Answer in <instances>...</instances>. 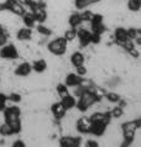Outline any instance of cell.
<instances>
[{"label":"cell","instance_id":"cell-13","mask_svg":"<svg viewBox=\"0 0 141 147\" xmlns=\"http://www.w3.org/2000/svg\"><path fill=\"white\" fill-rule=\"evenodd\" d=\"M12 73H14L15 77L21 78V79H25V78H27V77H30L31 73H32L31 62H27V61H22V62H20L18 66L14 67Z\"/></svg>","mask_w":141,"mask_h":147},{"label":"cell","instance_id":"cell-10","mask_svg":"<svg viewBox=\"0 0 141 147\" xmlns=\"http://www.w3.org/2000/svg\"><path fill=\"white\" fill-rule=\"evenodd\" d=\"M34 35H35V31L34 28H30V27H26V26H20L15 30V38L18 42L20 43H28L34 40Z\"/></svg>","mask_w":141,"mask_h":147},{"label":"cell","instance_id":"cell-5","mask_svg":"<svg viewBox=\"0 0 141 147\" xmlns=\"http://www.w3.org/2000/svg\"><path fill=\"white\" fill-rule=\"evenodd\" d=\"M20 51L19 47L15 43L7 42L6 45L0 47V59L5 62H14L20 58Z\"/></svg>","mask_w":141,"mask_h":147},{"label":"cell","instance_id":"cell-16","mask_svg":"<svg viewBox=\"0 0 141 147\" xmlns=\"http://www.w3.org/2000/svg\"><path fill=\"white\" fill-rule=\"evenodd\" d=\"M68 61H69V64H70V66H72L73 68H77V67H79V66H83V64H85L87 57H85V55L83 53L82 51L76 50V51H72V52H70Z\"/></svg>","mask_w":141,"mask_h":147},{"label":"cell","instance_id":"cell-40","mask_svg":"<svg viewBox=\"0 0 141 147\" xmlns=\"http://www.w3.org/2000/svg\"><path fill=\"white\" fill-rule=\"evenodd\" d=\"M0 83H1V76H0Z\"/></svg>","mask_w":141,"mask_h":147},{"label":"cell","instance_id":"cell-18","mask_svg":"<svg viewBox=\"0 0 141 147\" xmlns=\"http://www.w3.org/2000/svg\"><path fill=\"white\" fill-rule=\"evenodd\" d=\"M83 20L81 18V13L78 10L76 11H73V13H70L68 15V18H67V25L69 27H74V28H78L79 26L83 25Z\"/></svg>","mask_w":141,"mask_h":147},{"label":"cell","instance_id":"cell-31","mask_svg":"<svg viewBox=\"0 0 141 147\" xmlns=\"http://www.w3.org/2000/svg\"><path fill=\"white\" fill-rule=\"evenodd\" d=\"M7 99L12 104H20L22 101V95L18 92H11L7 94Z\"/></svg>","mask_w":141,"mask_h":147},{"label":"cell","instance_id":"cell-24","mask_svg":"<svg viewBox=\"0 0 141 147\" xmlns=\"http://www.w3.org/2000/svg\"><path fill=\"white\" fill-rule=\"evenodd\" d=\"M10 40V31L7 30V27L4 24L0 22V47L4 46L9 42Z\"/></svg>","mask_w":141,"mask_h":147},{"label":"cell","instance_id":"cell-25","mask_svg":"<svg viewBox=\"0 0 141 147\" xmlns=\"http://www.w3.org/2000/svg\"><path fill=\"white\" fill-rule=\"evenodd\" d=\"M63 37L68 41V43H73L77 40V28L74 27H67L66 30H63Z\"/></svg>","mask_w":141,"mask_h":147},{"label":"cell","instance_id":"cell-21","mask_svg":"<svg viewBox=\"0 0 141 147\" xmlns=\"http://www.w3.org/2000/svg\"><path fill=\"white\" fill-rule=\"evenodd\" d=\"M20 19H21V24L24 26H26V27L35 28V26L37 25V21L35 19V16H34V14H32L30 10H28V11L26 10V13H25Z\"/></svg>","mask_w":141,"mask_h":147},{"label":"cell","instance_id":"cell-33","mask_svg":"<svg viewBox=\"0 0 141 147\" xmlns=\"http://www.w3.org/2000/svg\"><path fill=\"white\" fill-rule=\"evenodd\" d=\"M83 145L87 146V147H99L100 146V142H99L95 137H93V138H88V140L83 141Z\"/></svg>","mask_w":141,"mask_h":147},{"label":"cell","instance_id":"cell-8","mask_svg":"<svg viewBox=\"0 0 141 147\" xmlns=\"http://www.w3.org/2000/svg\"><path fill=\"white\" fill-rule=\"evenodd\" d=\"M90 125H92V121H90L89 116L81 114L74 121V131L81 136H88L90 132Z\"/></svg>","mask_w":141,"mask_h":147},{"label":"cell","instance_id":"cell-35","mask_svg":"<svg viewBox=\"0 0 141 147\" xmlns=\"http://www.w3.org/2000/svg\"><path fill=\"white\" fill-rule=\"evenodd\" d=\"M90 42H92V45H94V46H98V45H100L103 42V36L92 32V38H90Z\"/></svg>","mask_w":141,"mask_h":147},{"label":"cell","instance_id":"cell-20","mask_svg":"<svg viewBox=\"0 0 141 147\" xmlns=\"http://www.w3.org/2000/svg\"><path fill=\"white\" fill-rule=\"evenodd\" d=\"M35 31H36V34L39 36H41L42 38L51 37V36L53 35L52 27L46 25V22H45V24H37V25L35 26Z\"/></svg>","mask_w":141,"mask_h":147},{"label":"cell","instance_id":"cell-15","mask_svg":"<svg viewBox=\"0 0 141 147\" xmlns=\"http://www.w3.org/2000/svg\"><path fill=\"white\" fill-rule=\"evenodd\" d=\"M111 37H113V43L115 45V46L123 43L124 41H126V40H130L129 37H127L126 27H124V26H115L113 32H111Z\"/></svg>","mask_w":141,"mask_h":147},{"label":"cell","instance_id":"cell-27","mask_svg":"<svg viewBox=\"0 0 141 147\" xmlns=\"http://www.w3.org/2000/svg\"><path fill=\"white\" fill-rule=\"evenodd\" d=\"M126 9L130 13L138 14L141 10V4L139 0H126Z\"/></svg>","mask_w":141,"mask_h":147},{"label":"cell","instance_id":"cell-39","mask_svg":"<svg viewBox=\"0 0 141 147\" xmlns=\"http://www.w3.org/2000/svg\"><path fill=\"white\" fill-rule=\"evenodd\" d=\"M136 28H138V35L141 36V26L140 27H136Z\"/></svg>","mask_w":141,"mask_h":147},{"label":"cell","instance_id":"cell-30","mask_svg":"<svg viewBox=\"0 0 141 147\" xmlns=\"http://www.w3.org/2000/svg\"><path fill=\"white\" fill-rule=\"evenodd\" d=\"M79 13H81V18H82V20H83V22L84 24H89L90 20H92L93 16H94V11L89 10L88 7L84 9V10H82V11H79Z\"/></svg>","mask_w":141,"mask_h":147},{"label":"cell","instance_id":"cell-19","mask_svg":"<svg viewBox=\"0 0 141 147\" xmlns=\"http://www.w3.org/2000/svg\"><path fill=\"white\" fill-rule=\"evenodd\" d=\"M60 101L62 103V105L66 108L69 111V110H74L76 109V105H77V98L73 95L72 93L67 94V95L60 98Z\"/></svg>","mask_w":141,"mask_h":147},{"label":"cell","instance_id":"cell-36","mask_svg":"<svg viewBox=\"0 0 141 147\" xmlns=\"http://www.w3.org/2000/svg\"><path fill=\"white\" fill-rule=\"evenodd\" d=\"M76 73L78 76H81V77H87V76H88V67H87L85 64L77 67L76 68Z\"/></svg>","mask_w":141,"mask_h":147},{"label":"cell","instance_id":"cell-7","mask_svg":"<svg viewBox=\"0 0 141 147\" xmlns=\"http://www.w3.org/2000/svg\"><path fill=\"white\" fill-rule=\"evenodd\" d=\"M89 28L90 31L98 35H105L108 31V26L105 25V18L104 15L100 13H94L93 19L89 22Z\"/></svg>","mask_w":141,"mask_h":147},{"label":"cell","instance_id":"cell-22","mask_svg":"<svg viewBox=\"0 0 141 147\" xmlns=\"http://www.w3.org/2000/svg\"><path fill=\"white\" fill-rule=\"evenodd\" d=\"M120 99H121V95L118 93V92H115V90H110V92H105L104 94V96H103V100H105L108 104H110V105H115V104H118Z\"/></svg>","mask_w":141,"mask_h":147},{"label":"cell","instance_id":"cell-2","mask_svg":"<svg viewBox=\"0 0 141 147\" xmlns=\"http://www.w3.org/2000/svg\"><path fill=\"white\" fill-rule=\"evenodd\" d=\"M3 114V121H5L10 127L14 130L15 135H20L22 132V110L18 104H11L7 105L5 110L1 113Z\"/></svg>","mask_w":141,"mask_h":147},{"label":"cell","instance_id":"cell-3","mask_svg":"<svg viewBox=\"0 0 141 147\" xmlns=\"http://www.w3.org/2000/svg\"><path fill=\"white\" fill-rule=\"evenodd\" d=\"M141 129V124L139 119H132V120H127L124 121L120 125V131H121V141H120L119 146L126 147V146H131L135 141L136 134Z\"/></svg>","mask_w":141,"mask_h":147},{"label":"cell","instance_id":"cell-32","mask_svg":"<svg viewBox=\"0 0 141 147\" xmlns=\"http://www.w3.org/2000/svg\"><path fill=\"white\" fill-rule=\"evenodd\" d=\"M7 101H9L7 94L4 92H0V113H3L5 110V108L7 107Z\"/></svg>","mask_w":141,"mask_h":147},{"label":"cell","instance_id":"cell-34","mask_svg":"<svg viewBox=\"0 0 141 147\" xmlns=\"http://www.w3.org/2000/svg\"><path fill=\"white\" fill-rule=\"evenodd\" d=\"M126 30H127V37H129L130 40L134 41L136 37H138V28L134 27V26H130V27H126Z\"/></svg>","mask_w":141,"mask_h":147},{"label":"cell","instance_id":"cell-28","mask_svg":"<svg viewBox=\"0 0 141 147\" xmlns=\"http://www.w3.org/2000/svg\"><path fill=\"white\" fill-rule=\"evenodd\" d=\"M55 90H56V94H57V95H58L60 98L64 96V95H67V94L70 93L69 88L63 83V82H60V83H57V84H56Z\"/></svg>","mask_w":141,"mask_h":147},{"label":"cell","instance_id":"cell-26","mask_svg":"<svg viewBox=\"0 0 141 147\" xmlns=\"http://www.w3.org/2000/svg\"><path fill=\"white\" fill-rule=\"evenodd\" d=\"M11 136H15L14 130L10 127V125H7L5 121H3L0 124V137L5 138V137H11Z\"/></svg>","mask_w":141,"mask_h":147},{"label":"cell","instance_id":"cell-11","mask_svg":"<svg viewBox=\"0 0 141 147\" xmlns=\"http://www.w3.org/2000/svg\"><path fill=\"white\" fill-rule=\"evenodd\" d=\"M49 113H51V116L53 117V120L58 122V121H62L67 116L68 110L62 105L61 101H53V103H51V105H49Z\"/></svg>","mask_w":141,"mask_h":147},{"label":"cell","instance_id":"cell-1","mask_svg":"<svg viewBox=\"0 0 141 147\" xmlns=\"http://www.w3.org/2000/svg\"><path fill=\"white\" fill-rule=\"evenodd\" d=\"M103 100V95L97 92V88H85L84 92L81 94V96L77 98L76 110L81 114L88 113L90 109L97 103Z\"/></svg>","mask_w":141,"mask_h":147},{"label":"cell","instance_id":"cell-9","mask_svg":"<svg viewBox=\"0 0 141 147\" xmlns=\"http://www.w3.org/2000/svg\"><path fill=\"white\" fill-rule=\"evenodd\" d=\"M90 38H92V31H90V28L83 26V25L77 28V41H78L79 48H88L92 45Z\"/></svg>","mask_w":141,"mask_h":147},{"label":"cell","instance_id":"cell-38","mask_svg":"<svg viewBox=\"0 0 141 147\" xmlns=\"http://www.w3.org/2000/svg\"><path fill=\"white\" fill-rule=\"evenodd\" d=\"M104 0H90V3H92V5H98V4L103 3Z\"/></svg>","mask_w":141,"mask_h":147},{"label":"cell","instance_id":"cell-37","mask_svg":"<svg viewBox=\"0 0 141 147\" xmlns=\"http://www.w3.org/2000/svg\"><path fill=\"white\" fill-rule=\"evenodd\" d=\"M26 145L27 144L24 140H21V138H18V140H15V141L11 142V146H14V147H25Z\"/></svg>","mask_w":141,"mask_h":147},{"label":"cell","instance_id":"cell-23","mask_svg":"<svg viewBox=\"0 0 141 147\" xmlns=\"http://www.w3.org/2000/svg\"><path fill=\"white\" fill-rule=\"evenodd\" d=\"M110 115H111V119L113 120H120L125 115V109L121 108L118 104H115L110 108Z\"/></svg>","mask_w":141,"mask_h":147},{"label":"cell","instance_id":"cell-4","mask_svg":"<svg viewBox=\"0 0 141 147\" xmlns=\"http://www.w3.org/2000/svg\"><path fill=\"white\" fill-rule=\"evenodd\" d=\"M68 46H69L68 41L63 37V35H60L56 36L55 38L49 40L46 43V51L53 57L62 58L63 56L67 55Z\"/></svg>","mask_w":141,"mask_h":147},{"label":"cell","instance_id":"cell-14","mask_svg":"<svg viewBox=\"0 0 141 147\" xmlns=\"http://www.w3.org/2000/svg\"><path fill=\"white\" fill-rule=\"evenodd\" d=\"M84 79H85V77L78 76L76 72H69V73H67V74L64 76L63 83L67 85L69 89H70V88L73 89V88L78 87V85H82L83 83H84Z\"/></svg>","mask_w":141,"mask_h":147},{"label":"cell","instance_id":"cell-17","mask_svg":"<svg viewBox=\"0 0 141 147\" xmlns=\"http://www.w3.org/2000/svg\"><path fill=\"white\" fill-rule=\"evenodd\" d=\"M31 67L32 72H35L36 74H43L48 69V62L46 58H37L31 62Z\"/></svg>","mask_w":141,"mask_h":147},{"label":"cell","instance_id":"cell-41","mask_svg":"<svg viewBox=\"0 0 141 147\" xmlns=\"http://www.w3.org/2000/svg\"><path fill=\"white\" fill-rule=\"evenodd\" d=\"M41 1H47V0H41Z\"/></svg>","mask_w":141,"mask_h":147},{"label":"cell","instance_id":"cell-6","mask_svg":"<svg viewBox=\"0 0 141 147\" xmlns=\"http://www.w3.org/2000/svg\"><path fill=\"white\" fill-rule=\"evenodd\" d=\"M83 137L78 134H62L57 144L61 147H79L83 145Z\"/></svg>","mask_w":141,"mask_h":147},{"label":"cell","instance_id":"cell-42","mask_svg":"<svg viewBox=\"0 0 141 147\" xmlns=\"http://www.w3.org/2000/svg\"><path fill=\"white\" fill-rule=\"evenodd\" d=\"M139 1H140V4H141V0H139Z\"/></svg>","mask_w":141,"mask_h":147},{"label":"cell","instance_id":"cell-12","mask_svg":"<svg viewBox=\"0 0 141 147\" xmlns=\"http://www.w3.org/2000/svg\"><path fill=\"white\" fill-rule=\"evenodd\" d=\"M109 125L110 124H106V122H104V121H92L89 135L95 137V138H103L105 136L106 131H108Z\"/></svg>","mask_w":141,"mask_h":147},{"label":"cell","instance_id":"cell-29","mask_svg":"<svg viewBox=\"0 0 141 147\" xmlns=\"http://www.w3.org/2000/svg\"><path fill=\"white\" fill-rule=\"evenodd\" d=\"M73 5L76 10L82 11L87 9V7L92 6V3H90V0H73Z\"/></svg>","mask_w":141,"mask_h":147}]
</instances>
